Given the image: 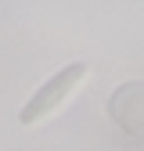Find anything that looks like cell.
<instances>
[{
	"label": "cell",
	"instance_id": "obj_1",
	"mask_svg": "<svg viewBox=\"0 0 144 151\" xmlns=\"http://www.w3.org/2000/svg\"><path fill=\"white\" fill-rule=\"evenodd\" d=\"M83 79H86V65H83V61H72V65L58 68L50 79H43L40 86H36V93L22 104L18 122H22V126H36L40 119H47L50 111H58V108L72 97V90H76Z\"/></svg>",
	"mask_w": 144,
	"mask_h": 151
}]
</instances>
